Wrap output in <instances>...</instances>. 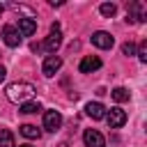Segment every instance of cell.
<instances>
[{"label": "cell", "mask_w": 147, "mask_h": 147, "mask_svg": "<svg viewBox=\"0 0 147 147\" xmlns=\"http://www.w3.org/2000/svg\"><path fill=\"white\" fill-rule=\"evenodd\" d=\"M60 44H62L60 25H57V23H53V25H51V34H48V37H46V41H44V48H46L48 53H55V51L60 48Z\"/></svg>", "instance_id": "cell-2"}, {"label": "cell", "mask_w": 147, "mask_h": 147, "mask_svg": "<svg viewBox=\"0 0 147 147\" xmlns=\"http://www.w3.org/2000/svg\"><path fill=\"white\" fill-rule=\"evenodd\" d=\"M99 11H101L103 16H115V11H117V7H115L113 2H103V5L99 7Z\"/></svg>", "instance_id": "cell-16"}, {"label": "cell", "mask_w": 147, "mask_h": 147, "mask_svg": "<svg viewBox=\"0 0 147 147\" xmlns=\"http://www.w3.org/2000/svg\"><path fill=\"white\" fill-rule=\"evenodd\" d=\"M85 113H87V117H92V119H103V117H106V108H103V103H99V101H90V103L85 106Z\"/></svg>", "instance_id": "cell-10"}, {"label": "cell", "mask_w": 147, "mask_h": 147, "mask_svg": "<svg viewBox=\"0 0 147 147\" xmlns=\"http://www.w3.org/2000/svg\"><path fill=\"white\" fill-rule=\"evenodd\" d=\"M0 147H16L14 133H11L9 129H0Z\"/></svg>", "instance_id": "cell-12"}, {"label": "cell", "mask_w": 147, "mask_h": 147, "mask_svg": "<svg viewBox=\"0 0 147 147\" xmlns=\"http://www.w3.org/2000/svg\"><path fill=\"white\" fill-rule=\"evenodd\" d=\"M106 119H108L110 129H119L126 124V113L122 108H110V110H106Z\"/></svg>", "instance_id": "cell-3"}, {"label": "cell", "mask_w": 147, "mask_h": 147, "mask_svg": "<svg viewBox=\"0 0 147 147\" xmlns=\"http://www.w3.org/2000/svg\"><path fill=\"white\" fill-rule=\"evenodd\" d=\"M62 126V115L57 110H46L44 113V129L46 131H57Z\"/></svg>", "instance_id": "cell-6"}, {"label": "cell", "mask_w": 147, "mask_h": 147, "mask_svg": "<svg viewBox=\"0 0 147 147\" xmlns=\"http://www.w3.org/2000/svg\"><path fill=\"white\" fill-rule=\"evenodd\" d=\"M57 147H69V142H60V145H57Z\"/></svg>", "instance_id": "cell-20"}, {"label": "cell", "mask_w": 147, "mask_h": 147, "mask_svg": "<svg viewBox=\"0 0 147 147\" xmlns=\"http://www.w3.org/2000/svg\"><path fill=\"white\" fill-rule=\"evenodd\" d=\"M60 67H62V57H57V55H48L46 60H44V64H41V71H44V76H55L57 71H60Z\"/></svg>", "instance_id": "cell-5"}, {"label": "cell", "mask_w": 147, "mask_h": 147, "mask_svg": "<svg viewBox=\"0 0 147 147\" xmlns=\"http://www.w3.org/2000/svg\"><path fill=\"white\" fill-rule=\"evenodd\" d=\"M18 34H23V37H30V34H34L37 32V23L32 21V18H18Z\"/></svg>", "instance_id": "cell-11"}, {"label": "cell", "mask_w": 147, "mask_h": 147, "mask_svg": "<svg viewBox=\"0 0 147 147\" xmlns=\"http://www.w3.org/2000/svg\"><path fill=\"white\" fill-rule=\"evenodd\" d=\"M37 110H41L39 101H25V103H21V113H25V115H32Z\"/></svg>", "instance_id": "cell-15"}, {"label": "cell", "mask_w": 147, "mask_h": 147, "mask_svg": "<svg viewBox=\"0 0 147 147\" xmlns=\"http://www.w3.org/2000/svg\"><path fill=\"white\" fill-rule=\"evenodd\" d=\"M92 44H94L96 48H113L115 39H113V37L108 34V32L99 30V32H94V34H92Z\"/></svg>", "instance_id": "cell-9"}, {"label": "cell", "mask_w": 147, "mask_h": 147, "mask_svg": "<svg viewBox=\"0 0 147 147\" xmlns=\"http://www.w3.org/2000/svg\"><path fill=\"white\" fill-rule=\"evenodd\" d=\"M21 133H23L25 138H30V140H37V138L41 136V131H39L34 124H23V126H21Z\"/></svg>", "instance_id": "cell-13"}, {"label": "cell", "mask_w": 147, "mask_h": 147, "mask_svg": "<svg viewBox=\"0 0 147 147\" xmlns=\"http://www.w3.org/2000/svg\"><path fill=\"white\" fill-rule=\"evenodd\" d=\"M110 96H113L117 103H124V101H129V90H126V87H115V90L110 92Z\"/></svg>", "instance_id": "cell-14"}, {"label": "cell", "mask_w": 147, "mask_h": 147, "mask_svg": "<svg viewBox=\"0 0 147 147\" xmlns=\"http://www.w3.org/2000/svg\"><path fill=\"white\" fill-rule=\"evenodd\" d=\"M5 76H7V69H5V67H0V83L5 80Z\"/></svg>", "instance_id": "cell-19"}, {"label": "cell", "mask_w": 147, "mask_h": 147, "mask_svg": "<svg viewBox=\"0 0 147 147\" xmlns=\"http://www.w3.org/2000/svg\"><path fill=\"white\" fill-rule=\"evenodd\" d=\"M2 41H5L9 48L21 46V34H18V30H16L14 25H5V28H2Z\"/></svg>", "instance_id": "cell-4"}, {"label": "cell", "mask_w": 147, "mask_h": 147, "mask_svg": "<svg viewBox=\"0 0 147 147\" xmlns=\"http://www.w3.org/2000/svg\"><path fill=\"white\" fill-rule=\"evenodd\" d=\"M83 140H85L87 147H106V140H103V136H101L96 129H87V131L83 133Z\"/></svg>", "instance_id": "cell-7"}, {"label": "cell", "mask_w": 147, "mask_h": 147, "mask_svg": "<svg viewBox=\"0 0 147 147\" xmlns=\"http://www.w3.org/2000/svg\"><path fill=\"white\" fill-rule=\"evenodd\" d=\"M7 99L14 101V103H25L32 94H34V85L32 83H25V80H16V83H9L7 90H5Z\"/></svg>", "instance_id": "cell-1"}, {"label": "cell", "mask_w": 147, "mask_h": 147, "mask_svg": "<svg viewBox=\"0 0 147 147\" xmlns=\"http://www.w3.org/2000/svg\"><path fill=\"white\" fill-rule=\"evenodd\" d=\"M18 147H32V145H28V142H25V145H18Z\"/></svg>", "instance_id": "cell-22"}, {"label": "cell", "mask_w": 147, "mask_h": 147, "mask_svg": "<svg viewBox=\"0 0 147 147\" xmlns=\"http://www.w3.org/2000/svg\"><path fill=\"white\" fill-rule=\"evenodd\" d=\"M122 53L124 55H136V44L133 41H124L122 44Z\"/></svg>", "instance_id": "cell-17"}, {"label": "cell", "mask_w": 147, "mask_h": 147, "mask_svg": "<svg viewBox=\"0 0 147 147\" xmlns=\"http://www.w3.org/2000/svg\"><path fill=\"white\" fill-rule=\"evenodd\" d=\"M2 11H5V5H2V2H0V16H2Z\"/></svg>", "instance_id": "cell-21"}, {"label": "cell", "mask_w": 147, "mask_h": 147, "mask_svg": "<svg viewBox=\"0 0 147 147\" xmlns=\"http://www.w3.org/2000/svg\"><path fill=\"white\" fill-rule=\"evenodd\" d=\"M138 60H140V62H147V41L140 44V48H138Z\"/></svg>", "instance_id": "cell-18"}, {"label": "cell", "mask_w": 147, "mask_h": 147, "mask_svg": "<svg viewBox=\"0 0 147 147\" xmlns=\"http://www.w3.org/2000/svg\"><path fill=\"white\" fill-rule=\"evenodd\" d=\"M99 67H101V60H99L96 55H85V57L80 60V64H78L80 74H92V71H96Z\"/></svg>", "instance_id": "cell-8"}]
</instances>
